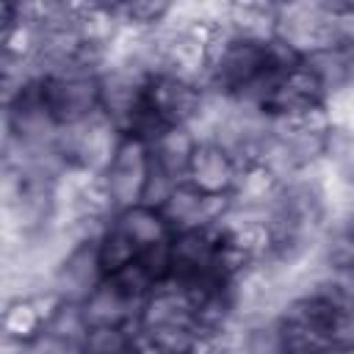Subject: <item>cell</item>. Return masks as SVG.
<instances>
[{
	"mask_svg": "<svg viewBox=\"0 0 354 354\" xmlns=\"http://www.w3.org/2000/svg\"><path fill=\"white\" fill-rule=\"evenodd\" d=\"M348 33H354V25L337 19L329 14L324 3H288L279 6L274 36L301 61L321 50L335 47Z\"/></svg>",
	"mask_w": 354,
	"mask_h": 354,
	"instance_id": "4",
	"label": "cell"
},
{
	"mask_svg": "<svg viewBox=\"0 0 354 354\" xmlns=\"http://www.w3.org/2000/svg\"><path fill=\"white\" fill-rule=\"evenodd\" d=\"M279 318L315 351L354 348V282L318 277L285 304Z\"/></svg>",
	"mask_w": 354,
	"mask_h": 354,
	"instance_id": "2",
	"label": "cell"
},
{
	"mask_svg": "<svg viewBox=\"0 0 354 354\" xmlns=\"http://www.w3.org/2000/svg\"><path fill=\"white\" fill-rule=\"evenodd\" d=\"M318 354H354V348H326V351H318Z\"/></svg>",
	"mask_w": 354,
	"mask_h": 354,
	"instance_id": "16",
	"label": "cell"
},
{
	"mask_svg": "<svg viewBox=\"0 0 354 354\" xmlns=\"http://www.w3.org/2000/svg\"><path fill=\"white\" fill-rule=\"evenodd\" d=\"M83 354H136V329L94 326L83 340Z\"/></svg>",
	"mask_w": 354,
	"mask_h": 354,
	"instance_id": "14",
	"label": "cell"
},
{
	"mask_svg": "<svg viewBox=\"0 0 354 354\" xmlns=\"http://www.w3.org/2000/svg\"><path fill=\"white\" fill-rule=\"evenodd\" d=\"M113 11H116V19H119V28L124 33H158L160 28L169 25V17L174 14V6L171 3H152V0H144V3H113Z\"/></svg>",
	"mask_w": 354,
	"mask_h": 354,
	"instance_id": "12",
	"label": "cell"
},
{
	"mask_svg": "<svg viewBox=\"0 0 354 354\" xmlns=\"http://www.w3.org/2000/svg\"><path fill=\"white\" fill-rule=\"evenodd\" d=\"M194 147H196V133L188 130V127H177V130L160 133L155 141H149L155 171H160L171 183H183Z\"/></svg>",
	"mask_w": 354,
	"mask_h": 354,
	"instance_id": "11",
	"label": "cell"
},
{
	"mask_svg": "<svg viewBox=\"0 0 354 354\" xmlns=\"http://www.w3.org/2000/svg\"><path fill=\"white\" fill-rule=\"evenodd\" d=\"M321 166H326L340 185L354 191V127L337 124V122L332 124Z\"/></svg>",
	"mask_w": 354,
	"mask_h": 354,
	"instance_id": "13",
	"label": "cell"
},
{
	"mask_svg": "<svg viewBox=\"0 0 354 354\" xmlns=\"http://www.w3.org/2000/svg\"><path fill=\"white\" fill-rule=\"evenodd\" d=\"M238 171H241V163L224 144L207 136H196V147L191 152L188 171H185V183L191 188L207 196L230 199L238 183Z\"/></svg>",
	"mask_w": 354,
	"mask_h": 354,
	"instance_id": "9",
	"label": "cell"
},
{
	"mask_svg": "<svg viewBox=\"0 0 354 354\" xmlns=\"http://www.w3.org/2000/svg\"><path fill=\"white\" fill-rule=\"evenodd\" d=\"M230 207H232L230 199L199 194L196 188H191L183 180V183H177L171 188V194L166 196V202L158 210L163 213V218L169 221V227L174 230V235H180V232H194V230H210V227H216L230 213Z\"/></svg>",
	"mask_w": 354,
	"mask_h": 354,
	"instance_id": "10",
	"label": "cell"
},
{
	"mask_svg": "<svg viewBox=\"0 0 354 354\" xmlns=\"http://www.w3.org/2000/svg\"><path fill=\"white\" fill-rule=\"evenodd\" d=\"M346 221H348V230H351V235H354V210L346 216Z\"/></svg>",
	"mask_w": 354,
	"mask_h": 354,
	"instance_id": "17",
	"label": "cell"
},
{
	"mask_svg": "<svg viewBox=\"0 0 354 354\" xmlns=\"http://www.w3.org/2000/svg\"><path fill=\"white\" fill-rule=\"evenodd\" d=\"M108 271L102 268L97 235L75 238V243L61 254V260L53 268L50 288L69 304H83L102 282Z\"/></svg>",
	"mask_w": 354,
	"mask_h": 354,
	"instance_id": "8",
	"label": "cell"
},
{
	"mask_svg": "<svg viewBox=\"0 0 354 354\" xmlns=\"http://www.w3.org/2000/svg\"><path fill=\"white\" fill-rule=\"evenodd\" d=\"M296 64L299 58L277 36L257 39L224 30L207 61L205 91L224 102L254 105L266 86Z\"/></svg>",
	"mask_w": 354,
	"mask_h": 354,
	"instance_id": "1",
	"label": "cell"
},
{
	"mask_svg": "<svg viewBox=\"0 0 354 354\" xmlns=\"http://www.w3.org/2000/svg\"><path fill=\"white\" fill-rule=\"evenodd\" d=\"M252 108H257L268 122H277L329 108V97L313 77V72L299 61L296 66L285 69L277 80H271Z\"/></svg>",
	"mask_w": 354,
	"mask_h": 354,
	"instance_id": "6",
	"label": "cell"
},
{
	"mask_svg": "<svg viewBox=\"0 0 354 354\" xmlns=\"http://www.w3.org/2000/svg\"><path fill=\"white\" fill-rule=\"evenodd\" d=\"M149 174H152L149 144L136 138V136H122L111 160H108V166L100 174L108 194H111V202H113L116 213L144 202Z\"/></svg>",
	"mask_w": 354,
	"mask_h": 354,
	"instance_id": "5",
	"label": "cell"
},
{
	"mask_svg": "<svg viewBox=\"0 0 354 354\" xmlns=\"http://www.w3.org/2000/svg\"><path fill=\"white\" fill-rule=\"evenodd\" d=\"M39 91L50 119L66 130L94 119L102 105L100 69L88 66H55L39 72Z\"/></svg>",
	"mask_w": 354,
	"mask_h": 354,
	"instance_id": "3",
	"label": "cell"
},
{
	"mask_svg": "<svg viewBox=\"0 0 354 354\" xmlns=\"http://www.w3.org/2000/svg\"><path fill=\"white\" fill-rule=\"evenodd\" d=\"M19 354H83V343L80 340H69L64 335H55V332L44 329L36 340H30L28 346H22Z\"/></svg>",
	"mask_w": 354,
	"mask_h": 354,
	"instance_id": "15",
	"label": "cell"
},
{
	"mask_svg": "<svg viewBox=\"0 0 354 354\" xmlns=\"http://www.w3.org/2000/svg\"><path fill=\"white\" fill-rule=\"evenodd\" d=\"M122 133L102 116L97 113L94 119L66 127L58 136V158L66 171H80V174H102L108 166Z\"/></svg>",
	"mask_w": 354,
	"mask_h": 354,
	"instance_id": "7",
	"label": "cell"
}]
</instances>
